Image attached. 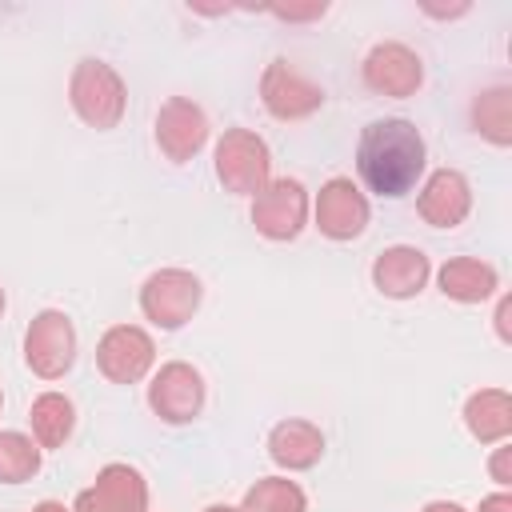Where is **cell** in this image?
Wrapping results in <instances>:
<instances>
[{
    "label": "cell",
    "mask_w": 512,
    "mask_h": 512,
    "mask_svg": "<svg viewBox=\"0 0 512 512\" xmlns=\"http://www.w3.org/2000/svg\"><path fill=\"white\" fill-rule=\"evenodd\" d=\"M356 176L364 192L380 200H400L420 188L428 176V144L424 132L404 116H384L360 128L356 140Z\"/></svg>",
    "instance_id": "6da1fadb"
},
{
    "label": "cell",
    "mask_w": 512,
    "mask_h": 512,
    "mask_svg": "<svg viewBox=\"0 0 512 512\" xmlns=\"http://www.w3.org/2000/svg\"><path fill=\"white\" fill-rule=\"evenodd\" d=\"M68 104H72V112H76V120L84 128L112 132L124 120V112H128V84H124V76L108 60L84 56V60L72 64Z\"/></svg>",
    "instance_id": "7a4b0ae2"
},
{
    "label": "cell",
    "mask_w": 512,
    "mask_h": 512,
    "mask_svg": "<svg viewBox=\"0 0 512 512\" xmlns=\"http://www.w3.org/2000/svg\"><path fill=\"white\" fill-rule=\"evenodd\" d=\"M212 172L224 192L252 200L272 180V148L252 128H240V124L224 128L220 140L212 144Z\"/></svg>",
    "instance_id": "3957f363"
},
{
    "label": "cell",
    "mask_w": 512,
    "mask_h": 512,
    "mask_svg": "<svg viewBox=\"0 0 512 512\" xmlns=\"http://www.w3.org/2000/svg\"><path fill=\"white\" fill-rule=\"evenodd\" d=\"M204 304V284L192 268H156L140 284V316L160 332H180Z\"/></svg>",
    "instance_id": "277c9868"
},
{
    "label": "cell",
    "mask_w": 512,
    "mask_h": 512,
    "mask_svg": "<svg viewBox=\"0 0 512 512\" xmlns=\"http://www.w3.org/2000/svg\"><path fill=\"white\" fill-rule=\"evenodd\" d=\"M252 228L272 244H292L312 224V196L296 176H272L252 196Z\"/></svg>",
    "instance_id": "5b68a950"
},
{
    "label": "cell",
    "mask_w": 512,
    "mask_h": 512,
    "mask_svg": "<svg viewBox=\"0 0 512 512\" xmlns=\"http://www.w3.org/2000/svg\"><path fill=\"white\" fill-rule=\"evenodd\" d=\"M80 336L68 312L60 308H40L28 328H24V364L40 380H64L76 364Z\"/></svg>",
    "instance_id": "8992f818"
},
{
    "label": "cell",
    "mask_w": 512,
    "mask_h": 512,
    "mask_svg": "<svg viewBox=\"0 0 512 512\" xmlns=\"http://www.w3.org/2000/svg\"><path fill=\"white\" fill-rule=\"evenodd\" d=\"M208 404V384H204V372L188 360H168L160 368H152L148 376V408L160 424H172V428H184L192 420H200Z\"/></svg>",
    "instance_id": "52a82bcc"
},
{
    "label": "cell",
    "mask_w": 512,
    "mask_h": 512,
    "mask_svg": "<svg viewBox=\"0 0 512 512\" xmlns=\"http://www.w3.org/2000/svg\"><path fill=\"white\" fill-rule=\"evenodd\" d=\"M312 224L324 240L332 244H348L360 240L372 224V204L368 192L352 180V176H332L320 184V192L312 196Z\"/></svg>",
    "instance_id": "ba28073f"
},
{
    "label": "cell",
    "mask_w": 512,
    "mask_h": 512,
    "mask_svg": "<svg viewBox=\"0 0 512 512\" xmlns=\"http://www.w3.org/2000/svg\"><path fill=\"white\" fill-rule=\"evenodd\" d=\"M324 100H328V92L316 80H308L300 68H292L284 56L264 64V72H260V104H264V112L272 120H280V124L308 120V116H316L324 108Z\"/></svg>",
    "instance_id": "9c48e42d"
},
{
    "label": "cell",
    "mask_w": 512,
    "mask_h": 512,
    "mask_svg": "<svg viewBox=\"0 0 512 512\" xmlns=\"http://www.w3.org/2000/svg\"><path fill=\"white\" fill-rule=\"evenodd\" d=\"M360 80H364V88L372 96L408 100V96H416L424 88V60L404 40H380V44H372L364 52Z\"/></svg>",
    "instance_id": "30bf717a"
},
{
    "label": "cell",
    "mask_w": 512,
    "mask_h": 512,
    "mask_svg": "<svg viewBox=\"0 0 512 512\" xmlns=\"http://www.w3.org/2000/svg\"><path fill=\"white\" fill-rule=\"evenodd\" d=\"M156 368V340L140 324H112L96 340V372L108 384H140Z\"/></svg>",
    "instance_id": "8fae6325"
},
{
    "label": "cell",
    "mask_w": 512,
    "mask_h": 512,
    "mask_svg": "<svg viewBox=\"0 0 512 512\" xmlns=\"http://www.w3.org/2000/svg\"><path fill=\"white\" fill-rule=\"evenodd\" d=\"M152 136H156V148L164 160L172 164H188L204 152L208 136H212V124H208V112L188 100V96H168L156 112V124H152Z\"/></svg>",
    "instance_id": "7c38bea8"
},
{
    "label": "cell",
    "mask_w": 512,
    "mask_h": 512,
    "mask_svg": "<svg viewBox=\"0 0 512 512\" xmlns=\"http://www.w3.org/2000/svg\"><path fill=\"white\" fill-rule=\"evenodd\" d=\"M72 512H148V480L136 464L112 460L72 500Z\"/></svg>",
    "instance_id": "4fadbf2b"
},
{
    "label": "cell",
    "mask_w": 512,
    "mask_h": 512,
    "mask_svg": "<svg viewBox=\"0 0 512 512\" xmlns=\"http://www.w3.org/2000/svg\"><path fill=\"white\" fill-rule=\"evenodd\" d=\"M416 216L428 228H460L472 216V180L460 168H436L416 188Z\"/></svg>",
    "instance_id": "5bb4252c"
},
{
    "label": "cell",
    "mask_w": 512,
    "mask_h": 512,
    "mask_svg": "<svg viewBox=\"0 0 512 512\" xmlns=\"http://www.w3.org/2000/svg\"><path fill=\"white\" fill-rule=\"evenodd\" d=\"M432 280V260L416 244H388L372 260V288L384 300H416Z\"/></svg>",
    "instance_id": "9a60e30c"
},
{
    "label": "cell",
    "mask_w": 512,
    "mask_h": 512,
    "mask_svg": "<svg viewBox=\"0 0 512 512\" xmlns=\"http://www.w3.org/2000/svg\"><path fill=\"white\" fill-rule=\"evenodd\" d=\"M268 460L288 476V472H308L324 460V432L320 424L304 420V416H288L276 420L268 428Z\"/></svg>",
    "instance_id": "2e32d148"
},
{
    "label": "cell",
    "mask_w": 512,
    "mask_h": 512,
    "mask_svg": "<svg viewBox=\"0 0 512 512\" xmlns=\"http://www.w3.org/2000/svg\"><path fill=\"white\" fill-rule=\"evenodd\" d=\"M432 276H436V288L452 304H484V300H492L500 292L496 264H488L480 256H448Z\"/></svg>",
    "instance_id": "e0dca14e"
},
{
    "label": "cell",
    "mask_w": 512,
    "mask_h": 512,
    "mask_svg": "<svg viewBox=\"0 0 512 512\" xmlns=\"http://www.w3.org/2000/svg\"><path fill=\"white\" fill-rule=\"evenodd\" d=\"M464 428L476 444L492 448L512 440V392L508 388H476L464 400Z\"/></svg>",
    "instance_id": "ac0fdd59"
},
{
    "label": "cell",
    "mask_w": 512,
    "mask_h": 512,
    "mask_svg": "<svg viewBox=\"0 0 512 512\" xmlns=\"http://www.w3.org/2000/svg\"><path fill=\"white\" fill-rule=\"evenodd\" d=\"M468 124L492 148H512V88L508 84L480 88L468 104Z\"/></svg>",
    "instance_id": "d6986e66"
},
{
    "label": "cell",
    "mask_w": 512,
    "mask_h": 512,
    "mask_svg": "<svg viewBox=\"0 0 512 512\" xmlns=\"http://www.w3.org/2000/svg\"><path fill=\"white\" fill-rule=\"evenodd\" d=\"M28 436L48 452V448H64L68 440H72V432H76V404L64 396V392H56V388H48V392H40L36 400H32V408H28Z\"/></svg>",
    "instance_id": "ffe728a7"
},
{
    "label": "cell",
    "mask_w": 512,
    "mask_h": 512,
    "mask_svg": "<svg viewBox=\"0 0 512 512\" xmlns=\"http://www.w3.org/2000/svg\"><path fill=\"white\" fill-rule=\"evenodd\" d=\"M44 464V448L16 428L0 432V484H28L32 476H40Z\"/></svg>",
    "instance_id": "44dd1931"
},
{
    "label": "cell",
    "mask_w": 512,
    "mask_h": 512,
    "mask_svg": "<svg viewBox=\"0 0 512 512\" xmlns=\"http://www.w3.org/2000/svg\"><path fill=\"white\" fill-rule=\"evenodd\" d=\"M240 512H308V496L296 480H288L284 472L280 476H260L244 500H240Z\"/></svg>",
    "instance_id": "7402d4cb"
},
{
    "label": "cell",
    "mask_w": 512,
    "mask_h": 512,
    "mask_svg": "<svg viewBox=\"0 0 512 512\" xmlns=\"http://www.w3.org/2000/svg\"><path fill=\"white\" fill-rule=\"evenodd\" d=\"M264 12L284 20V24H312L328 12V0H288V4L276 0V4H264Z\"/></svg>",
    "instance_id": "603a6c76"
},
{
    "label": "cell",
    "mask_w": 512,
    "mask_h": 512,
    "mask_svg": "<svg viewBox=\"0 0 512 512\" xmlns=\"http://www.w3.org/2000/svg\"><path fill=\"white\" fill-rule=\"evenodd\" d=\"M488 476L496 488H512V440L504 444H492V456H488Z\"/></svg>",
    "instance_id": "cb8c5ba5"
},
{
    "label": "cell",
    "mask_w": 512,
    "mask_h": 512,
    "mask_svg": "<svg viewBox=\"0 0 512 512\" xmlns=\"http://www.w3.org/2000/svg\"><path fill=\"white\" fill-rule=\"evenodd\" d=\"M492 328L500 344H512V296L496 292V312H492Z\"/></svg>",
    "instance_id": "d4e9b609"
},
{
    "label": "cell",
    "mask_w": 512,
    "mask_h": 512,
    "mask_svg": "<svg viewBox=\"0 0 512 512\" xmlns=\"http://www.w3.org/2000/svg\"><path fill=\"white\" fill-rule=\"evenodd\" d=\"M420 12H424V16H432V20H456V16H468V12H472V0H456V4L424 0V4H420Z\"/></svg>",
    "instance_id": "484cf974"
},
{
    "label": "cell",
    "mask_w": 512,
    "mask_h": 512,
    "mask_svg": "<svg viewBox=\"0 0 512 512\" xmlns=\"http://www.w3.org/2000/svg\"><path fill=\"white\" fill-rule=\"evenodd\" d=\"M476 512H512V492L496 488L492 496H484V500H480V508H476Z\"/></svg>",
    "instance_id": "4316f807"
},
{
    "label": "cell",
    "mask_w": 512,
    "mask_h": 512,
    "mask_svg": "<svg viewBox=\"0 0 512 512\" xmlns=\"http://www.w3.org/2000/svg\"><path fill=\"white\" fill-rule=\"evenodd\" d=\"M420 512H468L464 504H456V500H428Z\"/></svg>",
    "instance_id": "83f0119b"
},
{
    "label": "cell",
    "mask_w": 512,
    "mask_h": 512,
    "mask_svg": "<svg viewBox=\"0 0 512 512\" xmlns=\"http://www.w3.org/2000/svg\"><path fill=\"white\" fill-rule=\"evenodd\" d=\"M192 12H200V16H224V12H232V4H188Z\"/></svg>",
    "instance_id": "f1b7e54d"
},
{
    "label": "cell",
    "mask_w": 512,
    "mask_h": 512,
    "mask_svg": "<svg viewBox=\"0 0 512 512\" xmlns=\"http://www.w3.org/2000/svg\"><path fill=\"white\" fill-rule=\"evenodd\" d=\"M32 512H72V504H60V500H40Z\"/></svg>",
    "instance_id": "f546056e"
},
{
    "label": "cell",
    "mask_w": 512,
    "mask_h": 512,
    "mask_svg": "<svg viewBox=\"0 0 512 512\" xmlns=\"http://www.w3.org/2000/svg\"><path fill=\"white\" fill-rule=\"evenodd\" d=\"M204 512H240V504H208Z\"/></svg>",
    "instance_id": "4dcf8cb0"
},
{
    "label": "cell",
    "mask_w": 512,
    "mask_h": 512,
    "mask_svg": "<svg viewBox=\"0 0 512 512\" xmlns=\"http://www.w3.org/2000/svg\"><path fill=\"white\" fill-rule=\"evenodd\" d=\"M4 312H8V292L0 288V320H4Z\"/></svg>",
    "instance_id": "1f68e13d"
},
{
    "label": "cell",
    "mask_w": 512,
    "mask_h": 512,
    "mask_svg": "<svg viewBox=\"0 0 512 512\" xmlns=\"http://www.w3.org/2000/svg\"><path fill=\"white\" fill-rule=\"evenodd\" d=\"M0 408H4V392H0Z\"/></svg>",
    "instance_id": "d6a6232c"
}]
</instances>
